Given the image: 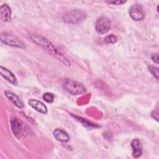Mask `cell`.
<instances>
[{
  "label": "cell",
  "instance_id": "cell-18",
  "mask_svg": "<svg viewBox=\"0 0 159 159\" xmlns=\"http://www.w3.org/2000/svg\"><path fill=\"white\" fill-rule=\"evenodd\" d=\"M152 60H153L155 62H156L157 63H158V54H155V55H153L152 57Z\"/></svg>",
  "mask_w": 159,
  "mask_h": 159
},
{
  "label": "cell",
  "instance_id": "cell-2",
  "mask_svg": "<svg viewBox=\"0 0 159 159\" xmlns=\"http://www.w3.org/2000/svg\"><path fill=\"white\" fill-rule=\"evenodd\" d=\"M86 18V13L79 9L72 10L63 15V19L65 22L68 24H79Z\"/></svg>",
  "mask_w": 159,
  "mask_h": 159
},
{
  "label": "cell",
  "instance_id": "cell-14",
  "mask_svg": "<svg viewBox=\"0 0 159 159\" xmlns=\"http://www.w3.org/2000/svg\"><path fill=\"white\" fill-rule=\"evenodd\" d=\"M117 40V37L115 36L113 34H111L107 35L105 39H104V42L107 44H113L115 43Z\"/></svg>",
  "mask_w": 159,
  "mask_h": 159
},
{
  "label": "cell",
  "instance_id": "cell-6",
  "mask_svg": "<svg viewBox=\"0 0 159 159\" xmlns=\"http://www.w3.org/2000/svg\"><path fill=\"white\" fill-rule=\"evenodd\" d=\"M129 14L130 17L135 20H142L145 17V12L142 6L140 4H135L131 6L129 10Z\"/></svg>",
  "mask_w": 159,
  "mask_h": 159
},
{
  "label": "cell",
  "instance_id": "cell-4",
  "mask_svg": "<svg viewBox=\"0 0 159 159\" xmlns=\"http://www.w3.org/2000/svg\"><path fill=\"white\" fill-rule=\"evenodd\" d=\"M111 27V22L107 17H101L96 22L95 29L98 33L104 34L107 33Z\"/></svg>",
  "mask_w": 159,
  "mask_h": 159
},
{
  "label": "cell",
  "instance_id": "cell-8",
  "mask_svg": "<svg viewBox=\"0 0 159 159\" xmlns=\"http://www.w3.org/2000/svg\"><path fill=\"white\" fill-rule=\"evenodd\" d=\"M0 19L6 22L11 20V9L7 4H4L0 7Z\"/></svg>",
  "mask_w": 159,
  "mask_h": 159
},
{
  "label": "cell",
  "instance_id": "cell-3",
  "mask_svg": "<svg viewBox=\"0 0 159 159\" xmlns=\"http://www.w3.org/2000/svg\"><path fill=\"white\" fill-rule=\"evenodd\" d=\"M63 87L68 93L73 95L82 94L86 92V89L83 84L69 79L65 81Z\"/></svg>",
  "mask_w": 159,
  "mask_h": 159
},
{
  "label": "cell",
  "instance_id": "cell-10",
  "mask_svg": "<svg viewBox=\"0 0 159 159\" xmlns=\"http://www.w3.org/2000/svg\"><path fill=\"white\" fill-rule=\"evenodd\" d=\"M0 72L2 76H3L6 80L9 82L13 84H17V79L14 75L8 69L1 66L0 67Z\"/></svg>",
  "mask_w": 159,
  "mask_h": 159
},
{
  "label": "cell",
  "instance_id": "cell-15",
  "mask_svg": "<svg viewBox=\"0 0 159 159\" xmlns=\"http://www.w3.org/2000/svg\"><path fill=\"white\" fill-rule=\"evenodd\" d=\"M43 99L47 102H52L54 100V95L50 93H46L43 96Z\"/></svg>",
  "mask_w": 159,
  "mask_h": 159
},
{
  "label": "cell",
  "instance_id": "cell-5",
  "mask_svg": "<svg viewBox=\"0 0 159 159\" xmlns=\"http://www.w3.org/2000/svg\"><path fill=\"white\" fill-rule=\"evenodd\" d=\"M1 40L4 43L11 47L18 48L24 47V43L19 38L12 35L2 34L1 35Z\"/></svg>",
  "mask_w": 159,
  "mask_h": 159
},
{
  "label": "cell",
  "instance_id": "cell-13",
  "mask_svg": "<svg viewBox=\"0 0 159 159\" xmlns=\"http://www.w3.org/2000/svg\"><path fill=\"white\" fill-rule=\"evenodd\" d=\"M4 94L17 107L19 108H23L24 107V104L22 102V101L19 99V98L16 96L14 93L10 92V91H5Z\"/></svg>",
  "mask_w": 159,
  "mask_h": 159
},
{
  "label": "cell",
  "instance_id": "cell-16",
  "mask_svg": "<svg viewBox=\"0 0 159 159\" xmlns=\"http://www.w3.org/2000/svg\"><path fill=\"white\" fill-rule=\"evenodd\" d=\"M149 70L151 72V73L157 78H158V68L155 67V66H150L149 67Z\"/></svg>",
  "mask_w": 159,
  "mask_h": 159
},
{
  "label": "cell",
  "instance_id": "cell-12",
  "mask_svg": "<svg viewBox=\"0 0 159 159\" xmlns=\"http://www.w3.org/2000/svg\"><path fill=\"white\" fill-rule=\"evenodd\" d=\"M53 136L61 142H67L70 140V137L67 133L60 129H56L53 131Z\"/></svg>",
  "mask_w": 159,
  "mask_h": 159
},
{
  "label": "cell",
  "instance_id": "cell-11",
  "mask_svg": "<svg viewBox=\"0 0 159 159\" xmlns=\"http://www.w3.org/2000/svg\"><path fill=\"white\" fill-rule=\"evenodd\" d=\"M131 146L132 148V156L134 158H138L142 154V147L140 140L137 139H134L131 142Z\"/></svg>",
  "mask_w": 159,
  "mask_h": 159
},
{
  "label": "cell",
  "instance_id": "cell-17",
  "mask_svg": "<svg viewBox=\"0 0 159 159\" xmlns=\"http://www.w3.org/2000/svg\"><path fill=\"white\" fill-rule=\"evenodd\" d=\"M109 4H116V5H122L126 2V1H106Z\"/></svg>",
  "mask_w": 159,
  "mask_h": 159
},
{
  "label": "cell",
  "instance_id": "cell-1",
  "mask_svg": "<svg viewBox=\"0 0 159 159\" xmlns=\"http://www.w3.org/2000/svg\"><path fill=\"white\" fill-rule=\"evenodd\" d=\"M30 38L35 43L42 47L48 53L53 56L58 60L60 61L63 64L66 66H70V62L68 59L65 55H63V53L60 50H58L55 47V45L47 39L41 35L35 34L31 35Z\"/></svg>",
  "mask_w": 159,
  "mask_h": 159
},
{
  "label": "cell",
  "instance_id": "cell-7",
  "mask_svg": "<svg viewBox=\"0 0 159 159\" xmlns=\"http://www.w3.org/2000/svg\"><path fill=\"white\" fill-rule=\"evenodd\" d=\"M11 127L14 135L17 138H20L24 135V129L22 122L17 118H12L11 120Z\"/></svg>",
  "mask_w": 159,
  "mask_h": 159
},
{
  "label": "cell",
  "instance_id": "cell-9",
  "mask_svg": "<svg viewBox=\"0 0 159 159\" xmlns=\"http://www.w3.org/2000/svg\"><path fill=\"white\" fill-rule=\"evenodd\" d=\"M28 103L35 110L42 114H45L47 112V106L40 101H38L35 99H30L28 101Z\"/></svg>",
  "mask_w": 159,
  "mask_h": 159
}]
</instances>
